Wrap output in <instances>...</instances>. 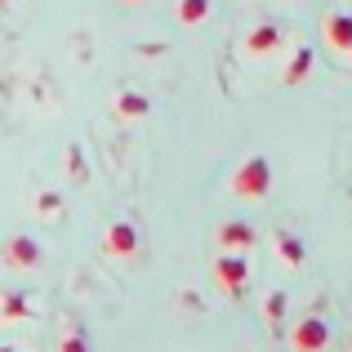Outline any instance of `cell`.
Instances as JSON below:
<instances>
[{"instance_id": "obj_17", "label": "cell", "mask_w": 352, "mask_h": 352, "mask_svg": "<svg viewBox=\"0 0 352 352\" xmlns=\"http://www.w3.org/2000/svg\"><path fill=\"white\" fill-rule=\"evenodd\" d=\"M0 352H18V348H14V344H0Z\"/></svg>"}, {"instance_id": "obj_11", "label": "cell", "mask_w": 352, "mask_h": 352, "mask_svg": "<svg viewBox=\"0 0 352 352\" xmlns=\"http://www.w3.org/2000/svg\"><path fill=\"white\" fill-rule=\"evenodd\" d=\"M32 317V299L23 290H0V321H23Z\"/></svg>"}, {"instance_id": "obj_7", "label": "cell", "mask_w": 352, "mask_h": 352, "mask_svg": "<svg viewBox=\"0 0 352 352\" xmlns=\"http://www.w3.org/2000/svg\"><path fill=\"white\" fill-rule=\"evenodd\" d=\"M281 45H285V32H281V27H276V23H258V27H250V32H245L241 54H245V58H272Z\"/></svg>"}, {"instance_id": "obj_10", "label": "cell", "mask_w": 352, "mask_h": 352, "mask_svg": "<svg viewBox=\"0 0 352 352\" xmlns=\"http://www.w3.org/2000/svg\"><path fill=\"white\" fill-rule=\"evenodd\" d=\"M312 63H317L312 45H299V50H294V58H290V67L281 72V85H303V80H308V72H312Z\"/></svg>"}, {"instance_id": "obj_18", "label": "cell", "mask_w": 352, "mask_h": 352, "mask_svg": "<svg viewBox=\"0 0 352 352\" xmlns=\"http://www.w3.org/2000/svg\"><path fill=\"white\" fill-rule=\"evenodd\" d=\"M125 5H147V0H125Z\"/></svg>"}, {"instance_id": "obj_19", "label": "cell", "mask_w": 352, "mask_h": 352, "mask_svg": "<svg viewBox=\"0 0 352 352\" xmlns=\"http://www.w3.org/2000/svg\"><path fill=\"white\" fill-rule=\"evenodd\" d=\"M344 58H348V67H352V50H348V54H344Z\"/></svg>"}, {"instance_id": "obj_5", "label": "cell", "mask_w": 352, "mask_h": 352, "mask_svg": "<svg viewBox=\"0 0 352 352\" xmlns=\"http://www.w3.org/2000/svg\"><path fill=\"white\" fill-rule=\"evenodd\" d=\"M214 245L219 250H232V254H250L258 245V228L250 219H223L214 232Z\"/></svg>"}, {"instance_id": "obj_6", "label": "cell", "mask_w": 352, "mask_h": 352, "mask_svg": "<svg viewBox=\"0 0 352 352\" xmlns=\"http://www.w3.org/2000/svg\"><path fill=\"white\" fill-rule=\"evenodd\" d=\"M138 228L129 223V219H112V223L103 228V254L107 258H134L138 254Z\"/></svg>"}, {"instance_id": "obj_16", "label": "cell", "mask_w": 352, "mask_h": 352, "mask_svg": "<svg viewBox=\"0 0 352 352\" xmlns=\"http://www.w3.org/2000/svg\"><path fill=\"white\" fill-rule=\"evenodd\" d=\"M36 214H41V219H50V223H54V219L63 214V201L54 197V192H41V197H36Z\"/></svg>"}, {"instance_id": "obj_13", "label": "cell", "mask_w": 352, "mask_h": 352, "mask_svg": "<svg viewBox=\"0 0 352 352\" xmlns=\"http://www.w3.org/2000/svg\"><path fill=\"white\" fill-rule=\"evenodd\" d=\"M116 112L125 116V120H143L147 112H152V103H147V98L138 94V89H125V94L116 98Z\"/></svg>"}, {"instance_id": "obj_12", "label": "cell", "mask_w": 352, "mask_h": 352, "mask_svg": "<svg viewBox=\"0 0 352 352\" xmlns=\"http://www.w3.org/2000/svg\"><path fill=\"white\" fill-rule=\"evenodd\" d=\"M179 23L183 27H201V23H210V14H214V5L210 0H179Z\"/></svg>"}, {"instance_id": "obj_4", "label": "cell", "mask_w": 352, "mask_h": 352, "mask_svg": "<svg viewBox=\"0 0 352 352\" xmlns=\"http://www.w3.org/2000/svg\"><path fill=\"white\" fill-rule=\"evenodd\" d=\"M0 258H5L9 272H36V267L45 263V250H41V241H36V236L14 232L5 245H0Z\"/></svg>"}, {"instance_id": "obj_8", "label": "cell", "mask_w": 352, "mask_h": 352, "mask_svg": "<svg viewBox=\"0 0 352 352\" xmlns=\"http://www.w3.org/2000/svg\"><path fill=\"white\" fill-rule=\"evenodd\" d=\"M321 41H326L335 54H348L352 50V14H344V9H330V14L321 18Z\"/></svg>"}, {"instance_id": "obj_1", "label": "cell", "mask_w": 352, "mask_h": 352, "mask_svg": "<svg viewBox=\"0 0 352 352\" xmlns=\"http://www.w3.org/2000/svg\"><path fill=\"white\" fill-rule=\"evenodd\" d=\"M228 188H232L236 201H263L267 192H272V161H267L263 152L245 156V161L232 170V179H228Z\"/></svg>"}, {"instance_id": "obj_14", "label": "cell", "mask_w": 352, "mask_h": 352, "mask_svg": "<svg viewBox=\"0 0 352 352\" xmlns=\"http://www.w3.org/2000/svg\"><path fill=\"white\" fill-rule=\"evenodd\" d=\"M263 317H267V330H281V317H285V290H272V294H267Z\"/></svg>"}, {"instance_id": "obj_3", "label": "cell", "mask_w": 352, "mask_h": 352, "mask_svg": "<svg viewBox=\"0 0 352 352\" xmlns=\"http://www.w3.org/2000/svg\"><path fill=\"white\" fill-rule=\"evenodd\" d=\"M330 348V321L321 312H308L290 326V352H326Z\"/></svg>"}, {"instance_id": "obj_20", "label": "cell", "mask_w": 352, "mask_h": 352, "mask_svg": "<svg viewBox=\"0 0 352 352\" xmlns=\"http://www.w3.org/2000/svg\"><path fill=\"white\" fill-rule=\"evenodd\" d=\"M5 5H9V0H0V9H5Z\"/></svg>"}, {"instance_id": "obj_2", "label": "cell", "mask_w": 352, "mask_h": 352, "mask_svg": "<svg viewBox=\"0 0 352 352\" xmlns=\"http://www.w3.org/2000/svg\"><path fill=\"white\" fill-rule=\"evenodd\" d=\"M210 276H214V285L228 294V299H241V294L250 290V258L245 254H232V250H219Z\"/></svg>"}, {"instance_id": "obj_15", "label": "cell", "mask_w": 352, "mask_h": 352, "mask_svg": "<svg viewBox=\"0 0 352 352\" xmlns=\"http://www.w3.org/2000/svg\"><path fill=\"white\" fill-rule=\"evenodd\" d=\"M58 352H94V344H89V335L80 326H67V335L58 339Z\"/></svg>"}, {"instance_id": "obj_9", "label": "cell", "mask_w": 352, "mask_h": 352, "mask_svg": "<svg viewBox=\"0 0 352 352\" xmlns=\"http://www.w3.org/2000/svg\"><path fill=\"white\" fill-rule=\"evenodd\" d=\"M272 250H276V258H281L290 272H299V267L308 263V245H303V236H294L290 228H276L272 232Z\"/></svg>"}]
</instances>
